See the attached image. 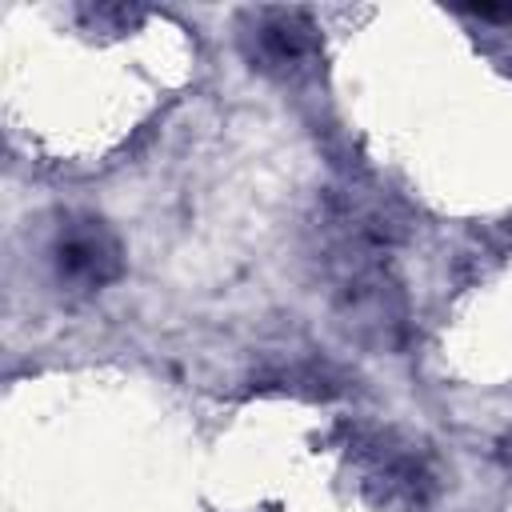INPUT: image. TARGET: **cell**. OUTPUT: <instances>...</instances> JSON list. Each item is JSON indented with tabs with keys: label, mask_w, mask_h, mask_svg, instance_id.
<instances>
[{
	"label": "cell",
	"mask_w": 512,
	"mask_h": 512,
	"mask_svg": "<svg viewBox=\"0 0 512 512\" xmlns=\"http://www.w3.org/2000/svg\"><path fill=\"white\" fill-rule=\"evenodd\" d=\"M348 460L368 500L392 512H420L436 496V468L428 452L396 428H348Z\"/></svg>",
	"instance_id": "cell-1"
},
{
	"label": "cell",
	"mask_w": 512,
	"mask_h": 512,
	"mask_svg": "<svg viewBox=\"0 0 512 512\" xmlns=\"http://www.w3.org/2000/svg\"><path fill=\"white\" fill-rule=\"evenodd\" d=\"M48 264L68 292H100L124 276V244L100 216L68 212L52 232Z\"/></svg>",
	"instance_id": "cell-2"
},
{
	"label": "cell",
	"mask_w": 512,
	"mask_h": 512,
	"mask_svg": "<svg viewBox=\"0 0 512 512\" xmlns=\"http://www.w3.org/2000/svg\"><path fill=\"white\" fill-rule=\"evenodd\" d=\"M240 40L260 72H304L320 52V32L304 8H248L240 16Z\"/></svg>",
	"instance_id": "cell-3"
},
{
	"label": "cell",
	"mask_w": 512,
	"mask_h": 512,
	"mask_svg": "<svg viewBox=\"0 0 512 512\" xmlns=\"http://www.w3.org/2000/svg\"><path fill=\"white\" fill-rule=\"evenodd\" d=\"M256 388H276V392H292V396H312V400H328L344 392V376L336 364L320 360L316 352H288V356H272L264 368H256Z\"/></svg>",
	"instance_id": "cell-4"
},
{
	"label": "cell",
	"mask_w": 512,
	"mask_h": 512,
	"mask_svg": "<svg viewBox=\"0 0 512 512\" xmlns=\"http://www.w3.org/2000/svg\"><path fill=\"white\" fill-rule=\"evenodd\" d=\"M76 16L88 32H132L148 12L140 4H80Z\"/></svg>",
	"instance_id": "cell-5"
},
{
	"label": "cell",
	"mask_w": 512,
	"mask_h": 512,
	"mask_svg": "<svg viewBox=\"0 0 512 512\" xmlns=\"http://www.w3.org/2000/svg\"><path fill=\"white\" fill-rule=\"evenodd\" d=\"M472 16H480V20H504V24H512V4H504V8H468Z\"/></svg>",
	"instance_id": "cell-6"
},
{
	"label": "cell",
	"mask_w": 512,
	"mask_h": 512,
	"mask_svg": "<svg viewBox=\"0 0 512 512\" xmlns=\"http://www.w3.org/2000/svg\"><path fill=\"white\" fill-rule=\"evenodd\" d=\"M496 460H500V464L512 472V428H508V432L496 440Z\"/></svg>",
	"instance_id": "cell-7"
}]
</instances>
